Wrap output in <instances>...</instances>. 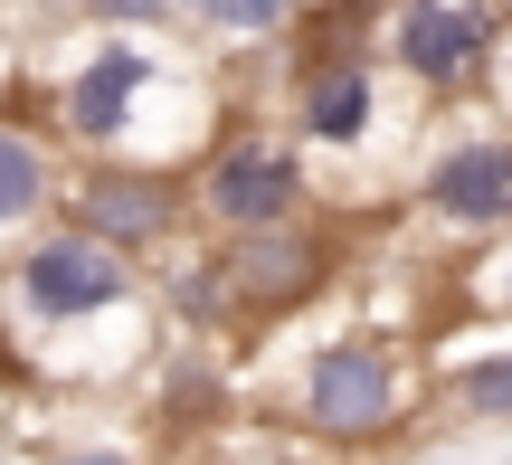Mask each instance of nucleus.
<instances>
[{
  "label": "nucleus",
  "instance_id": "nucleus-1",
  "mask_svg": "<svg viewBox=\"0 0 512 465\" xmlns=\"http://www.w3.org/2000/svg\"><path fill=\"white\" fill-rule=\"evenodd\" d=\"M0 352L38 390H114L162 352V323L143 304V266L76 228H38L0 266Z\"/></svg>",
  "mask_w": 512,
  "mask_h": 465
},
{
  "label": "nucleus",
  "instance_id": "nucleus-2",
  "mask_svg": "<svg viewBox=\"0 0 512 465\" xmlns=\"http://www.w3.org/2000/svg\"><path fill=\"white\" fill-rule=\"evenodd\" d=\"M228 124V95L209 57H171L152 38H105L95 29L67 67L48 76V143L76 162H143V171H190Z\"/></svg>",
  "mask_w": 512,
  "mask_h": 465
},
{
  "label": "nucleus",
  "instance_id": "nucleus-3",
  "mask_svg": "<svg viewBox=\"0 0 512 465\" xmlns=\"http://www.w3.org/2000/svg\"><path fill=\"white\" fill-rule=\"evenodd\" d=\"M427 409V371L408 342L389 333H332L304 352V371H294V437L304 447H332V456H380L399 447V428Z\"/></svg>",
  "mask_w": 512,
  "mask_h": 465
},
{
  "label": "nucleus",
  "instance_id": "nucleus-4",
  "mask_svg": "<svg viewBox=\"0 0 512 465\" xmlns=\"http://www.w3.org/2000/svg\"><path fill=\"white\" fill-rule=\"evenodd\" d=\"M181 181H190V228H209V247L313 219V171L266 114H228L219 143H209Z\"/></svg>",
  "mask_w": 512,
  "mask_h": 465
},
{
  "label": "nucleus",
  "instance_id": "nucleus-5",
  "mask_svg": "<svg viewBox=\"0 0 512 465\" xmlns=\"http://www.w3.org/2000/svg\"><path fill=\"white\" fill-rule=\"evenodd\" d=\"M512 10L503 0H380V76H399L418 105H475L484 76H494Z\"/></svg>",
  "mask_w": 512,
  "mask_h": 465
},
{
  "label": "nucleus",
  "instance_id": "nucleus-6",
  "mask_svg": "<svg viewBox=\"0 0 512 465\" xmlns=\"http://www.w3.org/2000/svg\"><path fill=\"white\" fill-rule=\"evenodd\" d=\"M408 209L446 247H503L512 238V133L494 114L484 124H446L427 143L418 181H408Z\"/></svg>",
  "mask_w": 512,
  "mask_h": 465
},
{
  "label": "nucleus",
  "instance_id": "nucleus-7",
  "mask_svg": "<svg viewBox=\"0 0 512 465\" xmlns=\"http://www.w3.org/2000/svg\"><path fill=\"white\" fill-rule=\"evenodd\" d=\"M57 228H76V238L114 247L124 266H143V257L190 238V181L181 171H143V162H67Z\"/></svg>",
  "mask_w": 512,
  "mask_h": 465
},
{
  "label": "nucleus",
  "instance_id": "nucleus-8",
  "mask_svg": "<svg viewBox=\"0 0 512 465\" xmlns=\"http://www.w3.org/2000/svg\"><path fill=\"white\" fill-rule=\"evenodd\" d=\"M380 57H294V133L285 143L313 162H361L370 143H380Z\"/></svg>",
  "mask_w": 512,
  "mask_h": 465
},
{
  "label": "nucleus",
  "instance_id": "nucleus-9",
  "mask_svg": "<svg viewBox=\"0 0 512 465\" xmlns=\"http://www.w3.org/2000/svg\"><path fill=\"white\" fill-rule=\"evenodd\" d=\"M209 257H219L238 314H304L332 285V228L294 219V228H266V238H228V247H209Z\"/></svg>",
  "mask_w": 512,
  "mask_h": 465
},
{
  "label": "nucleus",
  "instance_id": "nucleus-10",
  "mask_svg": "<svg viewBox=\"0 0 512 465\" xmlns=\"http://www.w3.org/2000/svg\"><path fill=\"white\" fill-rule=\"evenodd\" d=\"M57 181H67V152L29 124V114H0V266L57 228Z\"/></svg>",
  "mask_w": 512,
  "mask_h": 465
},
{
  "label": "nucleus",
  "instance_id": "nucleus-11",
  "mask_svg": "<svg viewBox=\"0 0 512 465\" xmlns=\"http://www.w3.org/2000/svg\"><path fill=\"white\" fill-rule=\"evenodd\" d=\"M143 380H152L162 437H219L228 409H238V380H228V361L209 352V342H162V352L143 361Z\"/></svg>",
  "mask_w": 512,
  "mask_h": 465
},
{
  "label": "nucleus",
  "instance_id": "nucleus-12",
  "mask_svg": "<svg viewBox=\"0 0 512 465\" xmlns=\"http://www.w3.org/2000/svg\"><path fill=\"white\" fill-rule=\"evenodd\" d=\"M304 0H181L171 29H190L200 48H285Z\"/></svg>",
  "mask_w": 512,
  "mask_h": 465
},
{
  "label": "nucleus",
  "instance_id": "nucleus-13",
  "mask_svg": "<svg viewBox=\"0 0 512 465\" xmlns=\"http://www.w3.org/2000/svg\"><path fill=\"white\" fill-rule=\"evenodd\" d=\"M446 371V418L465 428H512V342H484V352L437 361Z\"/></svg>",
  "mask_w": 512,
  "mask_h": 465
},
{
  "label": "nucleus",
  "instance_id": "nucleus-14",
  "mask_svg": "<svg viewBox=\"0 0 512 465\" xmlns=\"http://www.w3.org/2000/svg\"><path fill=\"white\" fill-rule=\"evenodd\" d=\"M76 10H86L105 38H152V29L181 19V0H76Z\"/></svg>",
  "mask_w": 512,
  "mask_h": 465
},
{
  "label": "nucleus",
  "instance_id": "nucleus-15",
  "mask_svg": "<svg viewBox=\"0 0 512 465\" xmlns=\"http://www.w3.org/2000/svg\"><path fill=\"white\" fill-rule=\"evenodd\" d=\"M475 304L512 314V238H503V247H484V266H475Z\"/></svg>",
  "mask_w": 512,
  "mask_h": 465
},
{
  "label": "nucleus",
  "instance_id": "nucleus-16",
  "mask_svg": "<svg viewBox=\"0 0 512 465\" xmlns=\"http://www.w3.org/2000/svg\"><path fill=\"white\" fill-rule=\"evenodd\" d=\"M48 465H152L143 447H114V437H86V447H57Z\"/></svg>",
  "mask_w": 512,
  "mask_h": 465
},
{
  "label": "nucleus",
  "instance_id": "nucleus-17",
  "mask_svg": "<svg viewBox=\"0 0 512 465\" xmlns=\"http://www.w3.org/2000/svg\"><path fill=\"white\" fill-rule=\"evenodd\" d=\"M190 465H304V456H294V447H275V437H266V447H200Z\"/></svg>",
  "mask_w": 512,
  "mask_h": 465
},
{
  "label": "nucleus",
  "instance_id": "nucleus-18",
  "mask_svg": "<svg viewBox=\"0 0 512 465\" xmlns=\"http://www.w3.org/2000/svg\"><path fill=\"white\" fill-rule=\"evenodd\" d=\"M484 95H494V105H503L494 124L512 133V29H503V48H494V76H484Z\"/></svg>",
  "mask_w": 512,
  "mask_h": 465
},
{
  "label": "nucleus",
  "instance_id": "nucleus-19",
  "mask_svg": "<svg viewBox=\"0 0 512 465\" xmlns=\"http://www.w3.org/2000/svg\"><path fill=\"white\" fill-rule=\"evenodd\" d=\"M418 465H512V456H456V447H437V456H418Z\"/></svg>",
  "mask_w": 512,
  "mask_h": 465
},
{
  "label": "nucleus",
  "instance_id": "nucleus-20",
  "mask_svg": "<svg viewBox=\"0 0 512 465\" xmlns=\"http://www.w3.org/2000/svg\"><path fill=\"white\" fill-rule=\"evenodd\" d=\"M38 10H76V0H38Z\"/></svg>",
  "mask_w": 512,
  "mask_h": 465
},
{
  "label": "nucleus",
  "instance_id": "nucleus-21",
  "mask_svg": "<svg viewBox=\"0 0 512 465\" xmlns=\"http://www.w3.org/2000/svg\"><path fill=\"white\" fill-rule=\"evenodd\" d=\"M503 10H512V0H503Z\"/></svg>",
  "mask_w": 512,
  "mask_h": 465
},
{
  "label": "nucleus",
  "instance_id": "nucleus-22",
  "mask_svg": "<svg viewBox=\"0 0 512 465\" xmlns=\"http://www.w3.org/2000/svg\"><path fill=\"white\" fill-rule=\"evenodd\" d=\"M0 76H10V67H0Z\"/></svg>",
  "mask_w": 512,
  "mask_h": 465
}]
</instances>
